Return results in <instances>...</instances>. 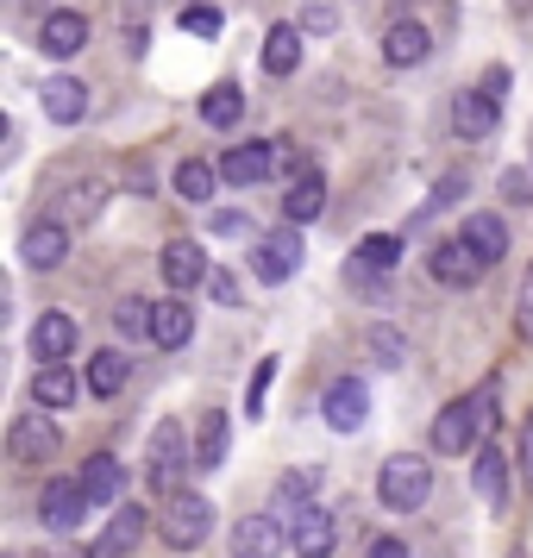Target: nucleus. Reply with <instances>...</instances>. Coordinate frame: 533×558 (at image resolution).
<instances>
[{"label": "nucleus", "mask_w": 533, "mask_h": 558, "mask_svg": "<svg viewBox=\"0 0 533 558\" xmlns=\"http://www.w3.org/2000/svg\"><path fill=\"white\" fill-rule=\"evenodd\" d=\"M521 464H528V477H533V421H528V433H521Z\"/></svg>", "instance_id": "09e8293b"}, {"label": "nucleus", "mask_w": 533, "mask_h": 558, "mask_svg": "<svg viewBox=\"0 0 533 558\" xmlns=\"http://www.w3.org/2000/svg\"><path fill=\"white\" fill-rule=\"evenodd\" d=\"M270 383H277V357H264V364H257V377H252V389H245V414H264V396H270Z\"/></svg>", "instance_id": "ea45409f"}, {"label": "nucleus", "mask_w": 533, "mask_h": 558, "mask_svg": "<svg viewBox=\"0 0 533 558\" xmlns=\"http://www.w3.org/2000/svg\"><path fill=\"white\" fill-rule=\"evenodd\" d=\"M314 471H282V483H277V496H282V508H295V514H302L307 502H314Z\"/></svg>", "instance_id": "4c0bfd02"}, {"label": "nucleus", "mask_w": 533, "mask_h": 558, "mask_svg": "<svg viewBox=\"0 0 533 558\" xmlns=\"http://www.w3.org/2000/svg\"><path fill=\"white\" fill-rule=\"evenodd\" d=\"M408 252V239H396V232H371V239H358V264H371V270H396Z\"/></svg>", "instance_id": "473e14b6"}, {"label": "nucleus", "mask_w": 533, "mask_h": 558, "mask_svg": "<svg viewBox=\"0 0 533 558\" xmlns=\"http://www.w3.org/2000/svg\"><path fill=\"white\" fill-rule=\"evenodd\" d=\"M57 446H63V433H57L51 408H32V414H20V421L7 427V452L20 458V464H51Z\"/></svg>", "instance_id": "423d86ee"}, {"label": "nucleus", "mask_w": 533, "mask_h": 558, "mask_svg": "<svg viewBox=\"0 0 533 558\" xmlns=\"http://www.w3.org/2000/svg\"><path fill=\"white\" fill-rule=\"evenodd\" d=\"M282 546H289V533H282L277 514H245L232 527V558H277Z\"/></svg>", "instance_id": "dca6fc26"}, {"label": "nucleus", "mask_w": 533, "mask_h": 558, "mask_svg": "<svg viewBox=\"0 0 533 558\" xmlns=\"http://www.w3.org/2000/svg\"><path fill=\"white\" fill-rule=\"evenodd\" d=\"M502 195H508L514 207L533 202V177H528V170H502Z\"/></svg>", "instance_id": "c03bdc74"}, {"label": "nucleus", "mask_w": 533, "mask_h": 558, "mask_svg": "<svg viewBox=\"0 0 533 558\" xmlns=\"http://www.w3.org/2000/svg\"><path fill=\"white\" fill-rule=\"evenodd\" d=\"M101 207H107V182H76V189H70V202H63V220L76 227V220H95Z\"/></svg>", "instance_id": "f704fd0d"}, {"label": "nucleus", "mask_w": 533, "mask_h": 558, "mask_svg": "<svg viewBox=\"0 0 533 558\" xmlns=\"http://www.w3.org/2000/svg\"><path fill=\"white\" fill-rule=\"evenodd\" d=\"M289 546L302 558H332V546H339V521H332L327 508H314L307 502L295 521H289Z\"/></svg>", "instance_id": "4468645a"}, {"label": "nucleus", "mask_w": 533, "mask_h": 558, "mask_svg": "<svg viewBox=\"0 0 533 558\" xmlns=\"http://www.w3.org/2000/svg\"><path fill=\"white\" fill-rule=\"evenodd\" d=\"M320 207H327V177L307 163V170H295V182L282 189V220H295V227H314V220H320Z\"/></svg>", "instance_id": "f3484780"}, {"label": "nucleus", "mask_w": 533, "mask_h": 558, "mask_svg": "<svg viewBox=\"0 0 533 558\" xmlns=\"http://www.w3.org/2000/svg\"><path fill=\"white\" fill-rule=\"evenodd\" d=\"M20 257H26L32 270H57V264L70 257V220H63V214H57V220H38V227L26 232Z\"/></svg>", "instance_id": "aec40b11"}, {"label": "nucleus", "mask_w": 533, "mask_h": 558, "mask_svg": "<svg viewBox=\"0 0 533 558\" xmlns=\"http://www.w3.org/2000/svg\"><path fill=\"white\" fill-rule=\"evenodd\" d=\"M207 295H214L220 307H239V302H245V289H239V277H232V270H207Z\"/></svg>", "instance_id": "a19ab883"}, {"label": "nucleus", "mask_w": 533, "mask_h": 558, "mask_svg": "<svg viewBox=\"0 0 533 558\" xmlns=\"http://www.w3.org/2000/svg\"><path fill=\"white\" fill-rule=\"evenodd\" d=\"M189 464H195V439L182 433V421H157L152 446H145V489L177 496L182 477H189Z\"/></svg>", "instance_id": "f257e3e1"}, {"label": "nucleus", "mask_w": 533, "mask_h": 558, "mask_svg": "<svg viewBox=\"0 0 533 558\" xmlns=\"http://www.w3.org/2000/svg\"><path fill=\"white\" fill-rule=\"evenodd\" d=\"M157 533H163L170 553H195L207 533H214V502H207L202 489H177V496H163V508H157Z\"/></svg>", "instance_id": "f03ea898"}, {"label": "nucleus", "mask_w": 533, "mask_h": 558, "mask_svg": "<svg viewBox=\"0 0 533 558\" xmlns=\"http://www.w3.org/2000/svg\"><path fill=\"white\" fill-rule=\"evenodd\" d=\"M207 232H214V239H257L252 214H239V207H220V214L207 220Z\"/></svg>", "instance_id": "58836bf2"}, {"label": "nucleus", "mask_w": 533, "mask_h": 558, "mask_svg": "<svg viewBox=\"0 0 533 558\" xmlns=\"http://www.w3.org/2000/svg\"><path fill=\"white\" fill-rule=\"evenodd\" d=\"M38 558H88V553H70V546H45Z\"/></svg>", "instance_id": "8fccbe9b"}, {"label": "nucleus", "mask_w": 533, "mask_h": 558, "mask_svg": "<svg viewBox=\"0 0 533 558\" xmlns=\"http://www.w3.org/2000/svg\"><path fill=\"white\" fill-rule=\"evenodd\" d=\"M245 120V88L239 82H214L202 95V126H214V132H232Z\"/></svg>", "instance_id": "bb28decb"}, {"label": "nucleus", "mask_w": 533, "mask_h": 558, "mask_svg": "<svg viewBox=\"0 0 533 558\" xmlns=\"http://www.w3.org/2000/svg\"><path fill=\"white\" fill-rule=\"evenodd\" d=\"M464 239H471V252L483 257V264H502V252H508V227H502V214H471L464 220Z\"/></svg>", "instance_id": "c756f323"}, {"label": "nucleus", "mask_w": 533, "mask_h": 558, "mask_svg": "<svg viewBox=\"0 0 533 558\" xmlns=\"http://www.w3.org/2000/svg\"><path fill=\"white\" fill-rule=\"evenodd\" d=\"M126 377H132V357L126 352H113V345H107V352H95L88 357V371H82V383H88V396H120V389H126Z\"/></svg>", "instance_id": "cd10ccee"}, {"label": "nucleus", "mask_w": 533, "mask_h": 558, "mask_svg": "<svg viewBox=\"0 0 533 558\" xmlns=\"http://www.w3.org/2000/svg\"><path fill=\"white\" fill-rule=\"evenodd\" d=\"M446 202H464V177H439V189H433L427 214H433V207H446Z\"/></svg>", "instance_id": "a18cd8bd"}, {"label": "nucleus", "mask_w": 533, "mask_h": 558, "mask_svg": "<svg viewBox=\"0 0 533 558\" xmlns=\"http://www.w3.org/2000/svg\"><path fill=\"white\" fill-rule=\"evenodd\" d=\"M88 483L82 477H51L45 489H38V521L51 533H76L82 527V514H88Z\"/></svg>", "instance_id": "39448f33"}, {"label": "nucleus", "mask_w": 533, "mask_h": 558, "mask_svg": "<svg viewBox=\"0 0 533 558\" xmlns=\"http://www.w3.org/2000/svg\"><path fill=\"white\" fill-rule=\"evenodd\" d=\"M38 107H45L51 126H76L82 113H88V82L82 76H51L45 88H38Z\"/></svg>", "instance_id": "a211bd4d"}, {"label": "nucleus", "mask_w": 533, "mask_h": 558, "mask_svg": "<svg viewBox=\"0 0 533 558\" xmlns=\"http://www.w3.org/2000/svg\"><path fill=\"white\" fill-rule=\"evenodd\" d=\"M7 558H13V553H7Z\"/></svg>", "instance_id": "3c124183"}, {"label": "nucleus", "mask_w": 533, "mask_h": 558, "mask_svg": "<svg viewBox=\"0 0 533 558\" xmlns=\"http://www.w3.org/2000/svg\"><path fill=\"white\" fill-rule=\"evenodd\" d=\"M82 45H88V20H82V13H51V20L38 26V51L57 57V63H63V57H82Z\"/></svg>", "instance_id": "5701e85b"}, {"label": "nucleus", "mask_w": 533, "mask_h": 558, "mask_svg": "<svg viewBox=\"0 0 533 558\" xmlns=\"http://www.w3.org/2000/svg\"><path fill=\"white\" fill-rule=\"evenodd\" d=\"M257 63H264V76H295L302 70V26H270Z\"/></svg>", "instance_id": "a878e982"}, {"label": "nucleus", "mask_w": 533, "mask_h": 558, "mask_svg": "<svg viewBox=\"0 0 533 558\" xmlns=\"http://www.w3.org/2000/svg\"><path fill=\"white\" fill-rule=\"evenodd\" d=\"M320 414H327L332 433L364 427V421H371V389H364V377H332L327 396H320Z\"/></svg>", "instance_id": "1a4fd4ad"}, {"label": "nucleus", "mask_w": 533, "mask_h": 558, "mask_svg": "<svg viewBox=\"0 0 533 558\" xmlns=\"http://www.w3.org/2000/svg\"><path fill=\"white\" fill-rule=\"evenodd\" d=\"M145 527H152V514L145 508H113V521L101 527V546H95V558H132L138 553V539H145Z\"/></svg>", "instance_id": "412c9836"}, {"label": "nucleus", "mask_w": 533, "mask_h": 558, "mask_svg": "<svg viewBox=\"0 0 533 558\" xmlns=\"http://www.w3.org/2000/svg\"><path fill=\"white\" fill-rule=\"evenodd\" d=\"M282 157L270 138H252V145H232L227 157H220V177H227V189H257V182H270V170H277Z\"/></svg>", "instance_id": "f8f14e48"}, {"label": "nucleus", "mask_w": 533, "mask_h": 558, "mask_svg": "<svg viewBox=\"0 0 533 558\" xmlns=\"http://www.w3.org/2000/svg\"><path fill=\"white\" fill-rule=\"evenodd\" d=\"M82 389H88V383L76 377V371H70V364H38V377H32V402L38 408H70L82 396Z\"/></svg>", "instance_id": "b1692460"}, {"label": "nucleus", "mask_w": 533, "mask_h": 558, "mask_svg": "<svg viewBox=\"0 0 533 558\" xmlns=\"http://www.w3.org/2000/svg\"><path fill=\"white\" fill-rule=\"evenodd\" d=\"M332 26H339V7H327V0H314V7H302V32H314V38H327Z\"/></svg>", "instance_id": "79ce46f5"}, {"label": "nucleus", "mask_w": 533, "mask_h": 558, "mask_svg": "<svg viewBox=\"0 0 533 558\" xmlns=\"http://www.w3.org/2000/svg\"><path fill=\"white\" fill-rule=\"evenodd\" d=\"M364 352H371V364L377 371H402V357H408V339H402V327H371L364 332Z\"/></svg>", "instance_id": "2f4dec72"}, {"label": "nucleus", "mask_w": 533, "mask_h": 558, "mask_svg": "<svg viewBox=\"0 0 533 558\" xmlns=\"http://www.w3.org/2000/svg\"><path fill=\"white\" fill-rule=\"evenodd\" d=\"M189 339H195V314H189V302H182V295L152 302V345L157 352H182Z\"/></svg>", "instance_id": "6ab92c4d"}, {"label": "nucleus", "mask_w": 533, "mask_h": 558, "mask_svg": "<svg viewBox=\"0 0 533 558\" xmlns=\"http://www.w3.org/2000/svg\"><path fill=\"white\" fill-rule=\"evenodd\" d=\"M302 257H307V239L295 220H282L277 232H257L252 239V277L257 282H289L295 270H302Z\"/></svg>", "instance_id": "20e7f679"}, {"label": "nucleus", "mask_w": 533, "mask_h": 558, "mask_svg": "<svg viewBox=\"0 0 533 558\" xmlns=\"http://www.w3.org/2000/svg\"><path fill=\"white\" fill-rule=\"evenodd\" d=\"M157 270H163V289H177V295H189V289H202L207 282V252H202V239H170L163 245V257H157Z\"/></svg>", "instance_id": "9b49d317"}, {"label": "nucleus", "mask_w": 533, "mask_h": 558, "mask_svg": "<svg viewBox=\"0 0 533 558\" xmlns=\"http://www.w3.org/2000/svg\"><path fill=\"white\" fill-rule=\"evenodd\" d=\"M496 126H502V101H496L483 82H477V88H458V95H452V132H458V138L483 145Z\"/></svg>", "instance_id": "6e6552de"}, {"label": "nucleus", "mask_w": 533, "mask_h": 558, "mask_svg": "<svg viewBox=\"0 0 533 558\" xmlns=\"http://www.w3.org/2000/svg\"><path fill=\"white\" fill-rule=\"evenodd\" d=\"M82 483H88V502L113 508L120 502V489H126V464L113 452H88V464H82Z\"/></svg>", "instance_id": "393cba45"}, {"label": "nucleus", "mask_w": 533, "mask_h": 558, "mask_svg": "<svg viewBox=\"0 0 533 558\" xmlns=\"http://www.w3.org/2000/svg\"><path fill=\"white\" fill-rule=\"evenodd\" d=\"M483 446V414H477V396H464V402L439 408V421H433V452H477Z\"/></svg>", "instance_id": "0eeeda50"}, {"label": "nucleus", "mask_w": 533, "mask_h": 558, "mask_svg": "<svg viewBox=\"0 0 533 558\" xmlns=\"http://www.w3.org/2000/svg\"><path fill=\"white\" fill-rule=\"evenodd\" d=\"M427 489H433V464H427L421 452L383 458V471H377V502H383V508H396V514H414V508L427 502Z\"/></svg>", "instance_id": "7ed1b4c3"}, {"label": "nucleus", "mask_w": 533, "mask_h": 558, "mask_svg": "<svg viewBox=\"0 0 533 558\" xmlns=\"http://www.w3.org/2000/svg\"><path fill=\"white\" fill-rule=\"evenodd\" d=\"M113 327H120V339H152V302L145 295H120L113 302Z\"/></svg>", "instance_id": "72a5a7b5"}, {"label": "nucleus", "mask_w": 533, "mask_h": 558, "mask_svg": "<svg viewBox=\"0 0 533 558\" xmlns=\"http://www.w3.org/2000/svg\"><path fill=\"white\" fill-rule=\"evenodd\" d=\"M220 26H227L220 7H207V0H189V7H182V32H189V38H220Z\"/></svg>", "instance_id": "e433bc0d"}, {"label": "nucleus", "mask_w": 533, "mask_h": 558, "mask_svg": "<svg viewBox=\"0 0 533 558\" xmlns=\"http://www.w3.org/2000/svg\"><path fill=\"white\" fill-rule=\"evenodd\" d=\"M427 270H433V282H446V289H471L489 264L471 252V239H464V232H452V239H439V245H433Z\"/></svg>", "instance_id": "9d476101"}, {"label": "nucleus", "mask_w": 533, "mask_h": 558, "mask_svg": "<svg viewBox=\"0 0 533 558\" xmlns=\"http://www.w3.org/2000/svg\"><path fill=\"white\" fill-rule=\"evenodd\" d=\"M471 489L483 496V508H502L508 502V458H502V446H496V439H483V446H477Z\"/></svg>", "instance_id": "4be33fe9"}, {"label": "nucleus", "mask_w": 533, "mask_h": 558, "mask_svg": "<svg viewBox=\"0 0 533 558\" xmlns=\"http://www.w3.org/2000/svg\"><path fill=\"white\" fill-rule=\"evenodd\" d=\"M483 88H489L496 101H508V88H514V76H508L502 63H496V70H483Z\"/></svg>", "instance_id": "49530a36"}, {"label": "nucleus", "mask_w": 533, "mask_h": 558, "mask_svg": "<svg viewBox=\"0 0 533 558\" xmlns=\"http://www.w3.org/2000/svg\"><path fill=\"white\" fill-rule=\"evenodd\" d=\"M427 51H433V32L421 20H389V32H383V63L389 70H414V63H427Z\"/></svg>", "instance_id": "2eb2a0df"}, {"label": "nucleus", "mask_w": 533, "mask_h": 558, "mask_svg": "<svg viewBox=\"0 0 533 558\" xmlns=\"http://www.w3.org/2000/svg\"><path fill=\"white\" fill-rule=\"evenodd\" d=\"M220 464H227V414L207 408L195 427V471H220Z\"/></svg>", "instance_id": "7c9ffc66"}, {"label": "nucleus", "mask_w": 533, "mask_h": 558, "mask_svg": "<svg viewBox=\"0 0 533 558\" xmlns=\"http://www.w3.org/2000/svg\"><path fill=\"white\" fill-rule=\"evenodd\" d=\"M364 558H414V553H408L402 539H377V546H371Z\"/></svg>", "instance_id": "de8ad7c7"}, {"label": "nucleus", "mask_w": 533, "mask_h": 558, "mask_svg": "<svg viewBox=\"0 0 533 558\" xmlns=\"http://www.w3.org/2000/svg\"><path fill=\"white\" fill-rule=\"evenodd\" d=\"M26 345H32V357H38V364H63V357L76 352V320H70L63 307H45V314L32 320Z\"/></svg>", "instance_id": "ddd939ff"}, {"label": "nucleus", "mask_w": 533, "mask_h": 558, "mask_svg": "<svg viewBox=\"0 0 533 558\" xmlns=\"http://www.w3.org/2000/svg\"><path fill=\"white\" fill-rule=\"evenodd\" d=\"M514 327H521V339H533V264H528V277H521V302H514Z\"/></svg>", "instance_id": "37998d69"}, {"label": "nucleus", "mask_w": 533, "mask_h": 558, "mask_svg": "<svg viewBox=\"0 0 533 558\" xmlns=\"http://www.w3.org/2000/svg\"><path fill=\"white\" fill-rule=\"evenodd\" d=\"M389 277H396V270H371V264L346 257V282H352V295H364V302H383V295H389Z\"/></svg>", "instance_id": "c9c22d12"}, {"label": "nucleus", "mask_w": 533, "mask_h": 558, "mask_svg": "<svg viewBox=\"0 0 533 558\" xmlns=\"http://www.w3.org/2000/svg\"><path fill=\"white\" fill-rule=\"evenodd\" d=\"M220 182H227V177H220V163H207V157H182V163H177V195H182V202H195V207L214 202V189H220Z\"/></svg>", "instance_id": "c85d7f7f"}]
</instances>
